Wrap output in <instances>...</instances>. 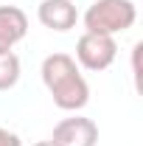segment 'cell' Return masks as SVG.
I'll use <instances>...</instances> for the list:
<instances>
[{
	"instance_id": "6da1fadb",
	"label": "cell",
	"mask_w": 143,
	"mask_h": 146,
	"mask_svg": "<svg viewBox=\"0 0 143 146\" xmlns=\"http://www.w3.org/2000/svg\"><path fill=\"white\" fill-rule=\"evenodd\" d=\"M42 84L48 87L54 104L65 112L87 107L90 101V84L87 79L79 73V65L70 54H51L42 59Z\"/></svg>"
},
{
	"instance_id": "7a4b0ae2",
	"label": "cell",
	"mask_w": 143,
	"mask_h": 146,
	"mask_svg": "<svg viewBox=\"0 0 143 146\" xmlns=\"http://www.w3.org/2000/svg\"><path fill=\"white\" fill-rule=\"evenodd\" d=\"M138 20V9L132 0H95L84 11V28L90 34L115 36L121 31H129Z\"/></svg>"
},
{
	"instance_id": "3957f363",
	"label": "cell",
	"mask_w": 143,
	"mask_h": 146,
	"mask_svg": "<svg viewBox=\"0 0 143 146\" xmlns=\"http://www.w3.org/2000/svg\"><path fill=\"white\" fill-rule=\"evenodd\" d=\"M115 56H118V42H115V36H107V34H84L79 36V42H76V62L84 68V70H107L109 65L115 62Z\"/></svg>"
},
{
	"instance_id": "277c9868",
	"label": "cell",
	"mask_w": 143,
	"mask_h": 146,
	"mask_svg": "<svg viewBox=\"0 0 143 146\" xmlns=\"http://www.w3.org/2000/svg\"><path fill=\"white\" fill-rule=\"evenodd\" d=\"M51 143L54 146H95L98 143V127L93 118H81V115L62 118L54 127Z\"/></svg>"
},
{
	"instance_id": "5b68a950",
	"label": "cell",
	"mask_w": 143,
	"mask_h": 146,
	"mask_svg": "<svg viewBox=\"0 0 143 146\" xmlns=\"http://www.w3.org/2000/svg\"><path fill=\"white\" fill-rule=\"evenodd\" d=\"M36 17L51 31H70L79 23V9L73 0H42L36 9Z\"/></svg>"
},
{
	"instance_id": "8992f818",
	"label": "cell",
	"mask_w": 143,
	"mask_h": 146,
	"mask_svg": "<svg viewBox=\"0 0 143 146\" xmlns=\"http://www.w3.org/2000/svg\"><path fill=\"white\" fill-rule=\"evenodd\" d=\"M28 34V17L17 6H0V56L11 54L23 36Z\"/></svg>"
},
{
	"instance_id": "52a82bcc",
	"label": "cell",
	"mask_w": 143,
	"mask_h": 146,
	"mask_svg": "<svg viewBox=\"0 0 143 146\" xmlns=\"http://www.w3.org/2000/svg\"><path fill=\"white\" fill-rule=\"evenodd\" d=\"M20 73H23V65H20L17 54H3L0 56V93L11 90L20 82Z\"/></svg>"
},
{
	"instance_id": "ba28073f",
	"label": "cell",
	"mask_w": 143,
	"mask_h": 146,
	"mask_svg": "<svg viewBox=\"0 0 143 146\" xmlns=\"http://www.w3.org/2000/svg\"><path fill=\"white\" fill-rule=\"evenodd\" d=\"M0 146H23V141H20L17 132H11V129L0 127Z\"/></svg>"
},
{
	"instance_id": "9c48e42d",
	"label": "cell",
	"mask_w": 143,
	"mask_h": 146,
	"mask_svg": "<svg viewBox=\"0 0 143 146\" xmlns=\"http://www.w3.org/2000/svg\"><path fill=\"white\" fill-rule=\"evenodd\" d=\"M34 146H54L51 141H39V143H34Z\"/></svg>"
}]
</instances>
